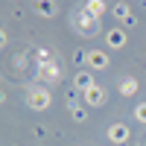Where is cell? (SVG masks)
I'll return each mask as SVG.
<instances>
[{
	"instance_id": "1",
	"label": "cell",
	"mask_w": 146,
	"mask_h": 146,
	"mask_svg": "<svg viewBox=\"0 0 146 146\" xmlns=\"http://www.w3.org/2000/svg\"><path fill=\"white\" fill-rule=\"evenodd\" d=\"M29 102H32V108H47L50 105V94L41 91V88H32L29 91Z\"/></svg>"
},
{
	"instance_id": "2",
	"label": "cell",
	"mask_w": 146,
	"mask_h": 146,
	"mask_svg": "<svg viewBox=\"0 0 146 146\" xmlns=\"http://www.w3.org/2000/svg\"><path fill=\"white\" fill-rule=\"evenodd\" d=\"M102 88H96V85H91V88H85V100H88V105H100L102 102Z\"/></svg>"
},
{
	"instance_id": "3",
	"label": "cell",
	"mask_w": 146,
	"mask_h": 146,
	"mask_svg": "<svg viewBox=\"0 0 146 146\" xmlns=\"http://www.w3.org/2000/svg\"><path fill=\"white\" fill-rule=\"evenodd\" d=\"M108 135H111V140H126V126H111V131H108Z\"/></svg>"
},
{
	"instance_id": "4",
	"label": "cell",
	"mask_w": 146,
	"mask_h": 146,
	"mask_svg": "<svg viewBox=\"0 0 146 146\" xmlns=\"http://www.w3.org/2000/svg\"><path fill=\"white\" fill-rule=\"evenodd\" d=\"M76 27H79L82 32H94V21H85L82 12H79V15H76Z\"/></svg>"
},
{
	"instance_id": "5",
	"label": "cell",
	"mask_w": 146,
	"mask_h": 146,
	"mask_svg": "<svg viewBox=\"0 0 146 146\" xmlns=\"http://www.w3.org/2000/svg\"><path fill=\"white\" fill-rule=\"evenodd\" d=\"M126 38H123V32H108V44H114V47H120Z\"/></svg>"
},
{
	"instance_id": "6",
	"label": "cell",
	"mask_w": 146,
	"mask_h": 146,
	"mask_svg": "<svg viewBox=\"0 0 146 146\" xmlns=\"http://www.w3.org/2000/svg\"><path fill=\"white\" fill-rule=\"evenodd\" d=\"M91 64L94 67H105V56L102 53H91Z\"/></svg>"
},
{
	"instance_id": "7",
	"label": "cell",
	"mask_w": 146,
	"mask_h": 146,
	"mask_svg": "<svg viewBox=\"0 0 146 146\" xmlns=\"http://www.w3.org/2000/svg\"><path fill=\"white\" fill-rule=\"evenodd\" d=\"M76 82L82 85V88H91V85H94V79L88 76V73H79V76H76Z\"/></svg>"
},
{
	"instance_id": "8",
	"label": "cell",
	"mask_w": 146,
	"mask_h": 146,
	"mask_svg": "<svg viewBox=\"0 0 146 146\" xmlns=\"http://www.w3.org/2000/svg\"><path fill=\"white\" fill-rule=\"evenodd\" d=\"M88 9H94V15H100V9H102V0H91Z\"/></svg>"
},
{
	"instance_id": "9",
	"label": "cell",
	"mask_w": 146,
	"mask_h": 146,
	"mask_svg": "<svg viewBox=\"0 0 146 146\" xmlns=\"http://www.w3.org/2000/svg\"><path fill=\"white\" fill-rule=\"evenodd\" d=\"M131 91H135V82L126 79V82H123V94H131Z\"/></svg>"
},
{
	"instance_id": "10",
	"label": "cell",
	"mask_w": 146,
	"mask_h": 146,
	"mask_svg": "<svg viewBox=\"0 0 146 146\" xmlns=\"http://www.w3.org/2000/svg\"><path fill=\"white\" fill-rule=\"evenodd\" d=\"M137 117H140V120H146V108H140V111H137Z\"/></svg>"
},
{
	"instance_id": "11",
	"label": "cell",
	"mask_w": 146,
	"mask_h": 146,
	"mask_svg": "<svg viewBox=\"0 0 146 146\" xmlns=\"http://www.w3.org/2000/svg\"><path fill=\"white\" fill-rule=\"evenodd\" d=\"M3 41H6V35H3V32H0V44H3Z\"/></svg>"
}]
</instances>
